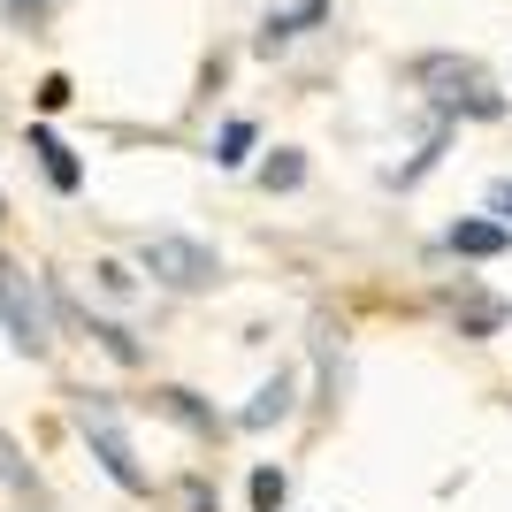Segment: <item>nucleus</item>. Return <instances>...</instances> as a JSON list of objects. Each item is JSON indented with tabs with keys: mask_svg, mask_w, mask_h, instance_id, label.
<instances>
[{
	"mask_svg": "<svg viewBox=\"0 0 512 512\" xmlns=\"http://www.w3.org/2000/svg\"><path fill=\"white\" fill-rule=\"evenodd\" d=\"M299 176H306V161H299V153H276V161L260 169V184H268V192H291Z\"/></svg>",
	"mask_w": 512,
	"mask_h": 512,
	"instance_id": "nucleus-9",
	"label": "nucleus"
},
{
	"mask_svg": "<svg viewBox=\"0 0 512 512\" xmlns=\"http://www.w3.org/2000/svg\"><path fill=\"white\" fill-rule=\"evenodd\" d=\"M77 428L92 436V459H100L123 490H146V467H138V451H130V436H123V421H115L107 398H77Z\"/></svg>",
	"mask_w": 512,
	"mask_h": 512,
	"instance_id": "nucleus-2",
	"label": "nucleus"
},
{
	"mask_svg": "<svg viewBox=\"0 0 512 512\" xmlns=\"http://www.w3.org/2000/svg\"><path fill=\"white\" fill-rule=\"evenodd\" d=\"M490 207H497V214H512V184H497V192H490Z\"/></svg>",
	"mask_w": 512,
	"mask_h": 512,
	"instance_id": "nucleus-16",
	"label": "nucleus"
},
{
	"mask_svg": "<svg viewBox=\"0 0 512 512\" xmlns=\"http://www.w3.org/2000/svg\"><path fill=\"white\" fill-rule=\"evenodd\" d=\"M39 107H69V77H46V85H39Z\"/></svg>",
	"mask_w": 512,
	"mask_h": 512,
	"instance_id": "nucleus-14",
	"label": "nucleus"
},
{
	"mask_svg": "<svg viewBox=\"0 0 512 512\" xmlns=\"http://www.w3.org/2000/svg\"><path fill=\"white\" fill-rule=\"evenodd\" d=\"M0 482H8V490H16L31 512H46V482L31 474V459L16 451V436H8V428H0Z\"/></svg>",
	"mask_w": 512,
	"mask_h": 512,
	"instance_id": "nucleus-5",
	"label": "nucleus"
},
{
	"mask_svg": "<svg viewBox=\"0 0 512 512\" xmlns=\"http://www.w3.org/2000/svg\"><path fill=\"white\" fill-rule=\"evenodd\" d=\"M421 85H436V100H444V107H467V115H497V107H505L490 85H482V69H474V62H451V54H428V62H421Z\"/></svg>",
	"mask_w": 512,
	"mask_h": 512,
	"instance_id": "nucleus-3",
	"label": "nucleus"
},
{
	"mask_svg": "<svg viewBox=\"0 0 512 512\" xmlns=\"http://www.w3.org/2000/svg\"><path fill=\"white\" fill-rule=\"evenodd\" d=\"M31 153L46 161V176H54V192H77V184H85V169H77V153H69L62 138H54V130H31Z\"/></svg>",
	"mask_w": 512,
	"mask_h": 512,
	"instance_id": "nucleus-6",
	"label": "nucleus"
},
{
	"mask_svg": "<svg viewBox=\"0 0 512 512\" xmlns=\"http://www.w3.org/2000/svg\"><path fill=\"white\" fill-rule=\"evenodd\" d=\"M245 153H253V123H230V130H222V146H214V161H222V169H237Z\"/></svg>",
	"mask_w": 512,
	"mask_h": 512,
	"instance_id": "nucleus-10",
	"label": "nucleus"
},
{
	"mask_svg": "<svg viewBox=\"0 0 512 512\" xmlns=\"http://www.w3.org/2000/svg\"><path fill=\"white\" fill-rule=\"evenodd\" d=\"M161 406H169L176 421H192V428H214V413H199V406H192V390H161Z\"/></svg>",
	"mask_w": 512,
	"mask_h": 512,
	"instance_id": "nucleus-12",
	"label": "nucleus"
},
{
	"mask_svg": "<svg viewBox=\"0 0 512 512\" xmlns=\"http://www.w3.org/2000/svg\"><path fill=\"white\" fill-rule=\"evenodd\" d=\"M0 8H8V16H39L46 0H0Z\"/></svg>",
	"mask_w": 512,
	"mask_h": 512,
	"instance_id": "nucleus-15",
	"label": "nucleus"
},
{
	"mask_svg": "<svg viewBox=\"0 0 512 512\" xmlns=\"http://www.w3.org/2000/svg\"><path fill=\"white\" fill-rule=\"evenodd\" d=\"M276 505H283V474L260 467V474H253V512H276Z\"/></svg>",
	"mask_w": 512,
	"mask_h": 512,
	"instance_id": "nucleus-11",
	"label": "nucleus"
},
{
	"mask_svg": "<svg viewBox=\"0 0 512 512\" xmlns=\"http://www.w3.org/2000/svg\"><path fill=\"white\" fill-rule=\"evenodd\" d=\"M459 321H467L474 337H490V329H497V306L490 299H467V306H459Z\"/></svg>",
	"mask_w": 512,
	"mask_h": 512,
	"instance_id": "nucleus-13",
	"label": "nucleus"
},
{
	"mask_svg": "<svg viewBox=\"0 0 512 512\" xmlns=\"http://www.w3.org/2000/svg\"><path fill=\"white\" fill-rule=\"evenodd\" d=\"M291 398H299V383H291V375H276L268 390H253V406L237 413V428H268V421H283V413H291Z\"/></svg>",
	"mask_w": 512,
	"mask_h": 512,
	"instance_id": "nucleus-8",
	"label": "nucleus"
},
{
	"mask_svg": "<svg viewBox=\"0 0 512 512\" xmlns=\"http://www.w3.org/2000/svg\"><path fill=\"white\" fill-rule=\"evenodd\" d=\"M161 283H176V291H199V283H214V253L207 245H192V237H146V253H138Z\"/></svg>",
	"mask_w": 512,
	"mask_h": 512,
	"instance_id": "nucleus-4",
	"label": "nucleus"
},
{
	"mask_svg": "<svg viewBox=\"0 0 512 512\" xmlns=\"http://www.w3.org/2000/svg\"><path fill=\"white\" fill-rule=\"evenodd\" d=\"M0 321H8V344H16V352H31V360L54 344V329H46V299L31 291V276H23L8 253H0Z\"/></svg>",
	"mask_w": 512,
	"mask_h": 512,
	"instance_id": "nucleus-1",
	"label": "nucleus"
},
{
	"mask_svg": "<svg viewBox=\"0 0 512 512\" xmlns=\"http://www.w3.org/2000/svg\"><path fill=\"white\" fill-rule=\"evenodd\" d=\"M505 245H512L505 222H451V253H467V260H490V253H505Z\"/></svg>",
	"mask_w": 512,
	"mask_h": 512,
	"instance_id": "nucleus-7",
	"label": "nucleus"
}]
</instances>
